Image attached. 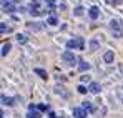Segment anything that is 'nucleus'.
<instances>
[{
    "label": "nucleus",
    "instance_id": "obj_7",
    "mask_svg": "<svg viewBox=\"0 0 123 118\" xmlns=\"http://www.w3.org/2000/svg\"><path fill=\"white\" fill-rule=\"evenodd\" d=\"M73 117L75 118H85L86 117V110L85 108H73Z\"/></svg>",
    "mask_w": 123,
    "mask_h": 118
},
{
    "label": "nucleus",
    "instance_id": "obj_5",
    "mask_svg": "<svg viewBox=\"0 0 123 118\" xmlns=\"http://www.w3.org/2000/svg\"><path fill=\"white\" fill-rule=\"evenodd\" d=\"M28 118H40V113L37 112V106L35 105H30L28 106V115H27Z\"/></svg>",
    "mask_w": 123,
    "mask_h": 118
},
{
    "label": "nucleus",
    "instance_id": "obj_14",
    "mask_svg": "<svg viewBox=\"0 0 123 118\" xmlns=\"http://www.w3.org/2000/svg\"><path fill=\"white\" fill-rule=\"evenodd\" d=\"M82 108H85L86 112H93V105H92V101H83Z\"/></svg>",
    "mask_w": 123,
    "mask_h": 118
},
{
    "label": "nucleus",
    "instance_id": "obj_19",
    "mask_svg": "<svg viewBox=\"0 0 123 118\" xmlns=\"http://www.w3.org/2000/svg\"><path fill=\"white\" fill-rule=\"evenodd\" d=\"M45 2H47V5H48L52 10L55 8V3H57V0H45Z\"/></svg>",
    "mask_w": 123,
    "mask_h": 118
},
{
    "label": "nucleus",
    "instance_id": "obj_13",
    "mask_svg": "<svg viewBox=\"0 0 123 118\" xmlns=\"http://www.w3.org/2000/svg\"><path fill=\"white\" fill-rule=\"evenodd\" d=\"M88 68H90V63H86V62H82V63L78 65V70H80V72H86Z\"/></svg>",
    "mask_w": 123,
    "mask_h": 118
},
{
    "label": "nucleus",
    "instance_id": "obj_24",
    "mask_svg": "<svg viewBox=\"0 0 123 118\" xmlns=\"http://www.w3.org/2000/svg\"><path fill=\"white\" fill-rule=\"evenodd\" d=\"M13 2H15V3H17V2H20V0H13Z\"/></svg>",
    "mask_w": 123,
    "mask_h": 118
},
{
    "label": "nucleus",
    "instance_id": "obj_22",
    "mask_svg": "<svg viewBox=\"0 0 123 118\" xmlns=\"http://www.w3.org/2000/svg\"><path fill=\"white\" fill-rule=\"evenodd\" d=\"M77 90H78V92H80V93H86V92H88V90H86V88H85V87H83V85H80V87H78V88H77Z\"/></svg>",
    "mask_w": 123,
    "mask_h": 118
},
{
    "label": "nucleus",
    "instance_id": "obj_21",
    "mask_svg": "<svg viewBox=\"0 0 123 118\" xmlns=\"http://www.w3.org/2000/svg\"><path fill=\"white\" fill-rule=\"evenodd\" d=\"M0 30H2V33H5V32H8V27H7L5 23H2V25H0Z\"/></svg>",
    "mask_w": 123,
    "mask_h": 118
},
{
    "label": "nucleus",
    "instance_id": "obj_4",
    "mask_svg": "<svg viewBox=\"0 0 123 118\" xmlns=\"http://www.w3.org/2000/svg\"><path fill=\"white\" fill-rule=\"evenodd\" d=\"M100 90H102V87H100V83H97V81H92V83H90V87H88V92H90V93H93V95H97Z\"/></svg>",
    "mask_w": 123,
    "mask_h": 118
},
{
    "label": "nucleus",
    "instance_id": "obj_8",
    "mask_svg": "<svg viewBox=\"0 0 123 118\" xmlns=\"http://www.w3.org/2000/svg\"><path fill=\"white\" fill-rule=\"evenodd\" d=\"M2 8H3V12H7V13H13V12H15L13 5H12L10 2H2Z\"/></svg>",
    "mask_w": 123,
    "mask_h": 118
},
{
    "label": "nucleus",
    "instance_id": "obj_20",
    "mask_svg": "<svg viewBox=\"0 0 123 118\" xmlns=\"http://www.w3.org/2000/svg\"><path fill=\"white\" fill-rule=\"evenodd\" d=\"M90 47H92V50H97V48H98V42H95V40H92V43H90Z\"/></svg>",
    "mask_w": 123,
    "mask_h": 118
},
{
    "label": "nucleus",
    "instance_id": "obj_10",
    "mask_svg": "<svg viewBox=\"0 0 123 118\" xmlns=\"http://www.w3.org/2000/svg\"><path fill=\"white\" fill-rule=\"evenodd\" d=\"M13 101H15L13 98H10V97H5V95H2V103H3V105H8V106H12V105H15Z\"/></svg>",
    "mask_w": 123,
    "mask_h": 118
},
{
    "label": "nucleus",
    "instance_id": "obj_17",
    "mask_svg": "<svg viewBox=\"0 0 123 118\" xmlns=\"http://www.w3.org/2000/svg\"><path fill=\"white\" fill-rule=\"evenodd\" d=\"M73 13H75V15H82L83 13V7H80V5L75 7V8H73Z\"/></svg>",
    "mask_w": 123,
    "mask_h": 118
},
{
    "label": "nucleus",
    "instance_id": "obj_23",
    "mask_svg": "<svg viewBox=\"0 0 123 118\" xmlns=\"http://www.w3.org/2000/svg\"><path fill=\"white\" fill-rule=\"evenodd\" d=\"M111 3L113 5H120V3H123V0H111Z\"/></svg>",
    "mask_w": 123,
    "mask_h": 118
},
{
    "label": "nucleus",
    "instance_id": "obj_1",
    "mask_svg": "<svg viewBox=\"0 0 123 118\" xmlns=\"http://www.w3.org/2000/svg\"><path fill=\"white\" fill-rule=\"evenodd\" d=\"M110 27H111V30H113V35H115L117 38H120V37L123 35V32H122V22H120V20L113 19L111 22H110Z\"/></svg>",
    "mask_w": 123,
    "mask_h": 118
},
{
    "label": "nucleus",
    "instance_id": "obj_2",
    "mask_svg": "<svg viewBox=\"0 0 123 118\" xmlns=\"http://www.w3.org/2000/svg\"><path fill=\"white\" fill-rule=\"evenodd\" d=\"M67 48L68 50H72V48H83V38L82 37H78V38H73V40H68L67 42Z\"/></svg>",
    "mask_w": 123,
    "mask_h": 118
},
{
    "label": "nucleus",
    "instance_id": "obj_16",
    "mask_svg": "<svg viewBox=\"0 0 123 118\" xmlns=\"http://www.w3.org/2000/svg\"><path fill=\"white\" fill-rule=\"evenodd\" d=\"M17 42H18V43H27V37L18 33V35H17Z\"/></svg>",
    "mask_w": 123,
    "mask_h": 118
},
{
    "label": "nucleus",
    "instance_id": "obj_12",
    "mask_svg": "<svg viewBox=\"0 0 123 118\" xmlns=\"http://www.w3.org/2000/svg\"><path fill=\"white\" fill-rule=\"evenodd\" d=\"M33 72H35L37 75H40L42 78H47V77H48V75H47V72H45V70H42V68H33Z\"/></svg>",
    "mask_w": 123,
    "mask_h": 118
},
{
    "label": "nucleus",
    "instance_id": "obj_18",
    "mask_svg": "<svg viewBox=\"0 0 123 118\" xmlns=\"http://www.w3.org/2000/svg\"><path fill=\"white\" fill-rule=\"evenodd\" d=\"M37 110H38V112H47V110H48V105L40 103V105H37Z\"/></svg>",
    "mask_w": 123,
    "mask_h": 118
},
{
    "label": "nucleus",
    "instance_id": "obj_11",
    "mask_svg": "<svg viewBox=\"0 0 123 118\" xmlns=\"http://www.w3.org/2000/svg\"><path fill=\"white\" fill-rule=\"evenodd\" d=\"M12 48V45L10 43H3V47H2V57H5L7 53H8V50Z\"/></svg>",
    "mask_w": 123,
    "mask_h": 118
},
{
    "label": "nucleus",
    "instance_id": "obj_9",
    "mask_svg": "<svg viewBox=\"0 0 123 118\" xmlns=\"http://www.w3.org/2000/svg\"><path fill=\"white\" fill-rule=\"evenodd\" d=\"M103 60H105L106 63H111V62H113V52H111V50L105 52V55H103Z\"/></svg>",
    "mask_w": 123,
    "mask_h": 118
},
{
    "label": "nucleus",
    "instance_id": "obj_15",
    "mask_svg": "<svg viewBox=\"0 0 123 118\" xmlns=\"http://www.w3.org/2000/svg\"><path fill=\"white\" fill-rule=\"evenodd\" d=\"M47 23H50V25H57V23H58V20H57L55 15H50V17L47 19Z\"/></svg>",
    "mask_w": 123,
    "mask_h": 118
},
{
    "label": "nucleus",
    "instance_id": "obj_3",
    "mask_svg": "<svg viewBox=\"0 0 123 118\" xmlns=\"http://www.w3.org/2000/svg\"><path fill=\"white\" fill-rule=\"evenodd\" d=\"M62 58H63V62L67 63V65H73L75 62H77V58H75V55L70 52V50H67V52H63V55H62Z\"/></svg>",
    "mask_w": 123,
    "mask_h": 118
},
{
    "label": "nucleus",
    "instance_id": "obj_6",
    "mask_svg": "<svg viewBox=\"0 0 123 118\" xmlns=\"http://www.w3.org/2000/svg\"><path fill=\"white\" fill-rule=\"evenodd\" d=\"M88 15H90V19H92V20H97V19H98V15H100V10H98V7H90V10H88Z\"/></svg>",
    "mask_w": 123,
    "mask_h": 118
}]
</instances>
